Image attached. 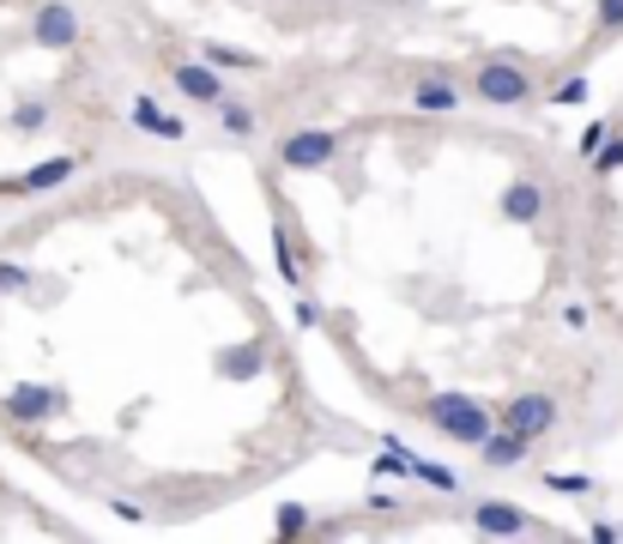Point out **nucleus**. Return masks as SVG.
Listing matches in <instances>:
<instances>
[{
  "instance_id": "1",
  "label": "nucleus",
  "mask_w": 623,
  "mask_h": 544,
  "mask_svg": "<svg viewBox=\"0 0 623 544\" xmlns=\"http://www.w3.org/2000/svg\"><path fill=\"white\" fill-rule=\"evenodd\" d=\"M418 418L430 423L436 436H448L454 448H478L490 430H497V411H490L485 399H473V394H424Z\"/></svg>"
},
{
  "instance_id": "2",
  "label": "nucleus",
  "mask_w": 623,
  "mask_h": 544,
  "mask_svg": "<svg viewBox=\"0 0 623 544\" xmlns=\"http://www.w3.org/2000/svg\"><path fill=\"white\" fill-rule=\"evenodd\" d=\"M473 97L485 109H527V103H539V73L521 55H497L473 67Z\"/></svg>"
},
{
  "instance_id": "3",
  "label": "nucleus",
  "mask_w": 623,
  "mask_h": 544,
  "mask_svg": "<svg viewBox=\"0 0 623 544\" xmlns=\"http://www.w3.org/2000/svg\"><path fill=\"white\" fill-rule=\"evenodd\" d=\"M345 158V134L340 127H291L279 139V164L291 176H315V170H333Z\"/></svg>"
},
{
  "instance_id": "4",
  "label": "nucleus",
  "mask_w": 623,
  "mask_h": 544,
  "mask_svg": "<svg viewBox=\"0 0 623 544\" xmlns=\"http://www.w3.org/2000/svg\"><path fill=\"white\" fill-rule=\"evenodd\" d=\"M497 423L502 430H515V436H527V442H544V436L557 430V423H563V399L557 394H544V387H527V394H515L509 406L497 411Z\"/></svg>"
},
{
  "instance_id": "5",
  "label": "nucleus",
  "mask_w": 623,
  "mask_h": 544,
  "mask_svg": "<svg viewBox=\"0 0 623 544\" xmlns=\"http://www.w3.org/2000/svg\"><path fill=\"white\" fill-rule=\"evenodd\" d=\"M80 36H85V24H80V12H73L68 0H43V7L31 12V43L37 49H55L61 55V49H73Z\"/></svg>"
},
{
  "instance_id": "6",
  "label": "nucleus",
  "mask_w": 623,
  "mask_h": 544,
  "mask_svg": "<svg viewBox=\"0 0 623 544\" xmlns=\"http://www.w3.org/2000/svg\"><path fill=\"white\" fill-rule=\"evenodd\" d=\"M473 533L521 538V533H533V514H527L521 502H509V496H485V502H473Z\"/></svg>"
},
{
  "instance_id": "7",
  "label": "nucleus",
  "mask_w": 623,
  "mask_h": 544,
  "mask_svg": "<svg viewBox=\"0 0 623 544\" xmlns=\"http://www.w3.org/2000/svg\"><path fill=\"white\" fill-rule=\"evenodd\" d=\"M544 212H551V193H544L539 176H515L497 193V218H509V224H539Z\"/></svg>"
},
{
  "instance_id": "8",
  "label": "nucleus",
  "mask_w": 623,
  "mask_h": 544,
  "mask_svg": "<svg viewBox=\"0 0 623 544\" xmlns=\"http://www.w3.org/2000/svg\"><path fill=\"white\" fill-rule=\"evenodd\" d=\"M170 85L181 91V103H200V109H212V103L230 91V80L212 67V61H176V67H170Z\"/></svg>"
},
{
  "instance_id": "9",
  "label": "nucleus",
  "mask_w": 623,
  "mask_h": 544,
  "mask_svg": "<svg viewBox=\"0 0 623 544\" xmlns=\"http://www.w3.org/2000/svg\"><path fill=\"white\" fill-rule=\"evenodd\" d=\"M412 109L418 115H460L466 85L454 80V73H418V80H412Z\"/></svg>"
},
{
  "instance_id": "10",
  "label": "nucleus",
  "mask_w": 623,
  "mask_h": 544,
  "mask_svg": "<svg viewBox=\"0 0 623 544\" xmlns=\"http://www.w3.org/2000/svg\"><path fill=\"white\" fill-rule=\"evenodd\" d=\"M127 122H134V134H146V139H170V146H181V139H188V122H181L176 109H164L158 97H146V91H134V103H127Z\"/></svg>"
},
{
  "instance_id": "11",
  "label": "nucleus",
  "mask_w": 623,
  "mask_h": 544,
  "mask_svg": "<svg viewBox=\"0 0 623 544\" xmlns=\"http://www.w3.org/2000/svg\"><path fill=\"white\" fill-rule=\"evenodd\" d=\"M73 176H80V158H73V151H55V158L31 164L24 176H12L7 193H55V188H68Z\"/></svg>"
},
{
  "instance_id": "12",
  "label": "nucleus",
  "mask_w": 623,
  "mask_h": 544,
  "mask_svg": "<svg viewBox=\"0 0 623 544\" xmlns=\"http://www.w3.org/2000/svg\"><path fill=\"white\" fill-rule=\"evenodd\" d=\"M527 453H533V442L497 423V430L478 442V465H490V472H515V465H527Z\"/></svg>"
},
{
  "instance_id": "13",
  "label": "nucleus",
  "mask_w": 623,
  "mask_h": 544,
  "mask_svg": "<svg viewBox=\"0 0 623 544\" xmlns=\"http://www.w3.org/2000/svg\"><path fill=\"white\" fill-rule=\"evenodd\" d=\"M61 411V394L55 387H37V381H19L7 394V418H19V423H43V418H55Z\"/></svg>"
},
{
  "instance_id": "14",
  "label": "nucleus",
  "mask_w": 623,
  "mask_h": 544,
  "mask_svg": "<svg viewBox=\"0 0 623 544\" xmlns=\"http://www.w3.org/2000/svg\"><path fill=\"white\" fill-rule=\"evenodd\" d=\"M212 115H218V127H225V139H255V134H261V115H255V103L230 97V91L212 103Z\"/></svg>"
},
{
  "instance_id": "15",
  "label": "nucleus",
  "mask_w": 623,
  "mask_h": 544,
  "mask_svg": "<svg viewBox=\"0 0 623 544\" xmlns=\"http://www.w3.org/2000/svg\"><path fill=\"white\" fill-rule=\"evenodd\" d=\"M406 478H412V484H424V490H443V496H454V490H460V472H454V465H443V460H424L418 448H412V460H406Z\"/></svg>"
},
{
  "instance_id": "16",
  "label": "nucleus",
  "mask_w": 623,
  "mask_h": 544,
  "mask_svg": "<svg viewBox=\"0 0 623 544\" xmlns=\"http://www.w3.org/2000/svg\"><path fill=\"white\" fill-rule=\"evenodd\" d=\"M200 61H212L218 73H261V55L255 49H237V43H200Z\"/></svg>"
},
{
  "instance_id": "17",
  "label": "nucleus",
  "mask_w": 623,
  "mask_h": 544,
  "mask_svg": "<svg viewBox=\"0 0 623 544\" xmlns=\"http://www.w3.org/2000/svg\"><path fill=\"white\" fill-rule=\"evenodd\" d=\"M309 533H315L309 502H279V514H272V538H309Z\"/></svg>"
},
{
  "instance_id": "18",
  "label": "nucleus",
  "mask_w": 623,
  "mask_h": 544,
  "mask_svg": "<svg viewBox=\"0 0 623 544\" xmlns=\"http://www.w3.org/2000/svg\"><path fill=\"white\" fill-rule=\"evenodd\" d=\"M588 170L600 176V181L623 170V122H612V134L600 139V151H593V158H588Z\"/></svg>"
},
{
  "instance_id": "19",
  "label": "nucleus",
  "mask_w": 623,
  "mask_h": 544,
  "mask_svg": "<svg viewBox=\"0 0 623 544\" xmlns=\"http://www.w3.org/2000/svg\"><path fill=\"white\" fill-rule=\"evenodd\" d=\"M272 261H279V279L284 284H303V261H297V242L284 224H272Z\"/></svg>"
},
{
  "instance_id": "20",
  "label": "nucleus",
  "mask_w": 623,
  "mask_h": 544,
  "mask_svg": "<svg viewBox=\"0 0 623 544\" xmlns=\"http://www.w3.org/2000/svg\"><path fill=\"white\" fill-rule=\"evenodd\" d=\"M7 122H12V134H43V127H49V103L43 97H24V103H12Z\"/></svg>"
},
{
  "instance_id": "21",
  "label": "nucleus",
  "mask_w": 623,
  "mask_h": 544,
  "mask_svg": "<svg viewBox=\"0 0 623 544\" xmlns=\"http://www.w3.org/2000/svg\"><path fill=\"white\" fill-rule=\"evenodd\" d=\"M225 375H237V381H249V375H261V345H237V352H225L218 363Z\"/></svg>"
},
{
  "instance_id": "22",
  "label": "nucleus",
  "mask_w": 623,
  "mask_h": 544,
  "mask_svg": "<svg viewBox=\"0 0 623 544\" xmlns=\"http://www.w3.org/2000/svg\"><path fill=\"white\" fill-rule=\"evenodd\" d=\"M544 490H557V496H593V478L588 472H544Z\"/></svg>"
},
{
  "instance_id": "23",
  "label": "nucleus",
  "mask_w": 623,
  "mask_h": 544,
  "mask_svg": "<svg viewBox=\"0 0 623 544\" xmlns=\"http://www.w3.org/2000/svg\"><path fill=\"white\" fill-rule=\"evenodd\" d=\"M544 97L563 103V109H581V103H588V80H581V73H569V80H557L551 91H544Z\"/></svg>"
},
{
  "instance_id": "24",
  "label": "nucleus",
  "mask_w": 623,
  "mask_h": 544,
  "mask_svg": "<svg viewBox=\"0 0 623 544\" xmlns=\"http://www.w3.org/2000/svg\"><path fill=\"white\" fill-rule=\"evenodd\" d=\"M593 31L623 36V0H593Z\"/></svg>"
},
{
  "instance_id": "25",
  "label": "nucleus",
  "mask_w": 623,
  "mask_h": 544,
  "mask_svg": "<svg viewBox=\"0 0 623 544\" xmlns=\"http://www.w3.org/2000/svg\"><path fill=\"white\" fill-rule=\"evenodd\" d=\"M24 291H31V266L0 261V296H24Z\"/></svg>"
},
{
  "instance_id": "26",
  "label": "nucleus",
  "mask_w": 623,
  "mask_h": 544,
  "mask_svg": "<svg viewBox=\"0 0 623 544\" xmlns=\"http://www.w3.org/2000/svg\"><path fill=\"white\" fill-rule=\"evenodd\" d=\"M605 134H612V122H588V134H581V158H593Z\"/></svg>"
},
{
  "instance_id": "27",
  "label": "nucleus",
  "mask_w": 623,
  "mask_h": 544,
  "mask_svg": "<svg viewBox=\"0 0 623 544\" xmlns=\"http://www.w3.org/2000/svg\"><path fill=\"white\" fill-rule=\"evenodd\" d=\"M557 321H563L569 333H581V327H588L593 315H588V303H563V315H557Z\"/></svg>"
},
{
  "instance_id": "28",
  "label": "nucleus",
  "mask_w": 623,
  "mask_h": 544,
  "mask_svg": "<svg viewBox=\"0 0 623 544\" xmlns=\"http://www.w3.org/2000/svg\"><path fill=\"white\" fill-rule=\"evenodd\" d=\"M110 509L122 514V521H146V502H139V496H115Z\"/></svg>"
},
{
  "instance_id": "29",
  "label": "nucleus",
  "mask_w": 623,
  "mask_h": 544,
  "mask_svg": "<svg viewBox=\"0 0 623 544\" xmlns=\"http://www.w3.org/2000/svg\"><path fill=\"white\" fill-rule=\"evenodd\" d=\"M588 538H593V544H617V538H623V526H612V521H593V526H588Z\"/></svg>"
},
{
  "instance_id": "30",
  "label": "nucleus",
  "mask_w": 623,
  "mask_h": 544,
  "mask_svg": "<svg viewBox=\"0 0 623 544\" xmlns=\"http://www.w3.org/2000/svg\"><path fill=\"white\" fill-rule=\"evenodd\" d=\"M297 327H321V308L315 303H297Z\"/></svg>"
}]
</instances>
